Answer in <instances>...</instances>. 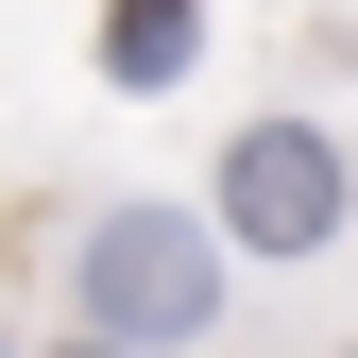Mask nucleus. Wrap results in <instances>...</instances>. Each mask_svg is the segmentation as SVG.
<instances>
[{"instance_id": "1", "label": "nucleus", "mask_w": 358, "mask_h": 358, "mask_svg": "<svg viewBox=\"0 0 358 358\" xmlns=\"http://www.w3.org/2000/svg\"><path fill=\"white\" fill-rule=\"evenodd\" d=\"M85 324L137 341V358L205 341L222 324V239H205L188 205H103V239H85Z\"/></svg>"}, {"instance_id": "4", "label": "nucleus", "mask_w": 358, "mask_h": 358, "mask_svg": "<svg viewBox=\"0 0 358 358\" xmlns=\"http://www.w3.org/2000/svg\"><path fill=\"white\" fill-rule=\"evenodd\" d=\"M52 358H137V341H103V324H85V341H52Z\"/></svg>"}, {"instance_id": "3", "label": "nucleus", "mask_w": 358, "mask_h": 358, "mask_svg": "<svg viewBox=\"0 0 358 358\" xmlns=\"http://www.w3.org/2000/svg\"><path fill=\"white\" fill-rule=\"evenodd\" d=\"M205 0H103V85H188Z\"/></svg>"}, {"instance_id": "2", "label": "nucleus", "mask_w": 358, "mask_h": 358, "mask_svg": "<svg viewBox=\"0 0 358 358\" xmlns=\"http://www.w3.org/2000/svg\"><path fill=\"white\" fill-rule=\"evenodd\" d=\"M222 222H239V256H324L341 239V137L324 120H256L222 154Z\"/></svg>"}]
</instances>
